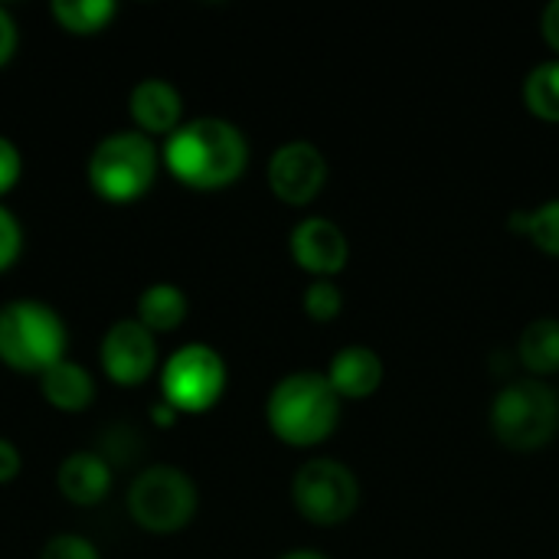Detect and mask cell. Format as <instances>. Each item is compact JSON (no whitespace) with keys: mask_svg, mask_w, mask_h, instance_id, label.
<instances>
[{"mask_svg":"<svg viewBox=\"0 0 559 559\" xmlns=\"http://www.w3.org/2000/svg\"><path fill=\"white\" fill-rule=\"evenodd\" d=\"M128 111L144 138H170L183 124V95L167 79H141L128 95Z\"/></svg>","mask_w":559,"mask_h":559,"instance_id":"12","label":"cell"},{"mask_svg":"<svg viewBox=\"0 0 559 559\" xmlns=\"http://www.w3.org/2000/svg\"><path fill=\"white\" fill-rule=\"evenodd\" d=\"M20 177H23V154L10 138L0 134V200L20 183Z\"/></svg>","mask_w":559,"mask_h":559,"instance_id":"24","label":"cell"},{"mask_svg":"<svg viewBox=\"0 0 559 559\" xmlns=\"http://www.w3.org/2000/svg\"><path fill=\"white\" fill-rule=\"evenodd\" d=\"M324 377L331 390L341 396V403H360V400H370L383 386V360L377 350L364 344H350L331 357Z\"/></svg>","mask_w":559,"mask_h":559,"instance_id":"13","label":"cell"},{"mask_svg":"<svg viewBox=\"0 0 559 559\" xmlns=\"http://www.w3.org/2000/svg\"><path fill=\"white\" fill-rule=\"evenodd\" d=\"M111 462L102 452H72L56 472L59 495L75 508H95L111 495Z\"/></svg>","mask_w":559,"mask_h":559,"instance_id":"14","label":"cell"},{"mask_svg":"<svg viewBox=\"0 0 559 559\" xmlns=\"http://www.w3.org/2000/svg\"><path fill=\"white\" fill-rule=\"evenodd\" d=\"M491 432L511 452H540L559 432V396L547 380H514L491 403Z\"/></svg>","mask_w":559,"mask_h":559,"instance_id":"4","label":"cell"},{"mask_svg":"<svg viewBox=\"0 0 559 559\" xmlns=\"http://www.w3.org/2000/svg\"><path fill=\"white\" fill-rule=\"evenodd\" d=\"M226 360L210 344H183L160 367V400L180 416L213 409L226 393Z\"/></svg>","mask_w":559,"mask_h":559,"instance_id":"7","label":"cell"},{"mask_svg":"<svg viewBox=\"0 0 559 559\" xmlns=\"http://www.w3.org/2000/svg\"><path fill=\"white\" fill-rule=\"evenodd\" d=\"M151 419H154V423H157L160 429H167V426H174V419H180V413H177L174 406H167V403L160 400V403H157V406L151 409Z\"/></svg>","mask_w":559,"mask_h":559,"instance_id":"28","label":"cell"},{"mask_svg":"<svg viewBox=\"0 0 559 559\" xmlns=\"http://www.w3.org/2000/svg\"><path fill=\"white\" fill-rule=\"evenodd\" d=\"M39 380V393L43 400L59 409V413H82L88 409V403L95 400V380L92 373L75 364V360H59L56 367H49Z\"/></svg>","mask_w":559,"mask_h":559,"instance_id":"15","label":"cell"},{"mask_svg":"<svg viewBox=\"0 0 559 559\" xmlns=\"http://www.w3.org/2000/svg\"><path fill=\"white\" fill-rule=\"evenodd\" d=\"M301 308L311 321L328 324L344 311V292L334 285V278H314L301 295Z\"/></svg>","mask_w":559,"mask_h":559,"instance_id":"21","label":"cell"},{"mask_svg":"<svg viewBox=\"0 0 559 559\" xmlns=\"http://www.w3.org/2000/svg\"><path fill=\"white\" fill-rule=\"evenodd\" d=\"M160 164L187 190L216 193L233 187L246 174L249 141L226 118H193L183 121L170 138H164Z\"/></svg>","mask_w":559,"mask_h":559,"instance_id":"1","label":"cell"},{"mask_svg":"<svg viewBox=\"0 0 559 559\" xmlns=\"http://www.w3.org/2000/svg\"><path fill=\"white\" fill-rule=\"evenodd\" d=\"M292 504L314 527H341L360 504V481L337 459H311L292 478Z\"/></svg>","mask_w":559,"mask_h":559,"instance_id":"8","label":"cell"},{"mask_svg":"<svg viewBox=\"0 0 559 559\" xmlns=\"http://www.w3.org/2000/svg\"><path fill=\"white\" fill-rule=\"evenodd\" d=\"M16 43H20V33H16V20L10 16L7 7H0V69L13 59L16 52Z\"/></svg>","mask_w":559,"mask_h":559,"instance_id":"25","label":"cell"},{"mask_svg":"<svg viewBox=\"0 0 559 559\" xmlns=\"http://www.w3.org/2000/svg\"><path fill=\"white\" fill-rule=\"evenodd\" d=\"M66 324L56 308L36 298L0 305V364L13 373L43 377L66 360Z\"/></svg>","mask_w":559,"mask_h":559,"instance_id":"3","label":"cell"},{"mask_svg":"<svg viewBox=\"0 0 559 559\" xmlns=\"http://www.w3.org/2000/svg\"><path fill=\"white\" fill-rule=\"evenodd\" d=\"M265 177L285 206H308L328 183V157L311 141H288L269 157Z\"/></svg>","mask_w":559,"mask_h":559,"instance_id":"10","label":"cell"},{"mask_svg":"<svg viewBox=\"0 0 559 559\" xmlns=\"http://www.w3.org/2000/svg\"><path fill=\"white\" fill-rule=\"evenodd\" d=\"M200 495L193 478L174 465H151L128 488V514L147 534H177L197 514Z\"/></svg>","mask_w":559,"mask_h":559,"instance_id":"6","label":"cell"},{"mask_svg":"<svg viewBox=\"0 0 559 559\" xmlns=\"http://www.w3.org/2000/svg\"><path fill=\"white\" fill-rule=\"evenodd\" d=\"M39 559H102L98 547L82 534H56L46 540Z\"/></svg>","mask_w":559,"mask_h":559,"instance_id":"22","label":"cell"},{"mask_svg":"<svg viewBox=\"0 0 559 559\" xmlns=\"http://www.w3.org/2000/svg\"><path fill=\"white\" fill-rule=\"evenodd\" d=\"M288 252L292 262L311 278H334L350 262V239L334 219L305 216L288 236Z\"/></svg>","mask_w":559,"mask_h":559,"instance_id":"11","label":"cell"},{"mask_svg":"<svg viewBox=\"0 0 559 559\" xmlns=\"http://www.w3.org/2000/svg\"><path fill=\"white\" fill-rule=\"evenodd\" d=\"M23 468V459H20V449L0 436V485H10Z\"/></svg>","mask_w":559,"mask_h":559,"instance_id":"26","label":"cell"},{"mask_svg":"<svg viewBox=\"0 0 559 559\" xmlns=\"http://www.w3.org/2000/svg\"><path fill=\"white\" fill-rule=\"evenodd\" d=\"M341 396L324 373L298 370L282 377L265 400V423L282 445L314 449L328 442L341 423Z\"/></svg>","mask_w":559,"mask_h":559,"instance_id":"2","label":"cell"},{"mask_svg":"<svg viewBox=\"0 0 559 559\" xmlns=\"http://www.w3.org/2000/svg\"><path fill=\"white\" fill-rule=\"evenodd\" d=\"M278 559H328L321 550H311V547H298V550H288V554H282Z\"/></svg>","mask_w":559,"mask_h":559,"instance_id":"29","label":"cell"},{"mask_svg":"<svg viewBox=\"0 0 559 559\" xmlns=\"http://www.w3.org/2000/svg\"><path fill=\"white\" fill-rule=\"evenodd\" d=\"M540 33H544L547 46L557 52L559 59V0L547 3V10H544V16H540Z\"/></svg>","mask_w":559,"mask_h":559,"instance_id":"27","label":"cell"},{"mask_svg":"<svg viewBox=\"0 0 559 559\" xmlns=\"http://www.w3.org/2000/svg\"><path fill=\"white\" fill-rule=\"evenodd\" d=\"M98 364L115 386H141L157 370V337L138 318H121L105 331Z\"/></svg>","mask_w":559,"mask_h":559,"instance_id":"9","label":"cell"},{"mask_svg":"<svg viewBox=\"0 0 559 559\" xmlns=\"http://www.w3.org/2000/svg\"><path fill=\"white\" fill-rule=\"evenodd\" d=\"M23 252V226L20 219L0 203V272L13 269V262Z\"/></svg>","mask_w":559,"mask_h":559,"instance_id":"23","label":"cell"},{"mask_svg":"<svg viewBox=\"0 0 559 559\" xmlns=\"http://www.w3.org/2000/svg\"><path fill=\"white\" fill-rule=\"evenodd\" d=\"M518 357L534 380H547L559 373V318L547 314L531 321L518 341Z\"/></svg>","mask_w":559,"mask_h":559,"instance_id":"17","label":"cell"},{"mask_svg":"<svg viewBox=\"0 0 559 559\" xmlns=\"http://www.w3.org/2000/svg\"><path fill=\"white\" fill-rule=\"evenodd\" d=\"M49 13L59 23V29L72 36H95L115 20L118 7L115 0H52Z\"/></svg>","mask_w":559,"mask_h":559,"instance_id":"18","label":"cell"},{"mask_svg":"<svg viewBox=\"0 0 559 559\" xmlns=\"http://www.w3.org/2000/svg\"><path fill=\"white\" fill-rule=\"evenodd\" d=\"M187 311H190V301L183 295L180 285L174 282H154L141 292L138 298V321L157 337V334H170L177 331L183 321H187Z\"/></svg>","mask_w":559,"mask_h":559,"instance_id":"16","label":"cell"},{"mask_svg":"<svg viewBox=\"0 0 559 559\" xmlns=\"http://www.w3.org/2000/svg\"><path fill=\"white\" fill-rule=\"evenodd\" d=\"M511 226L521 229V236H527L544 255L559 259V197L547 200L534 210H524L511 219Z\"/></svg>","mask_w":559,"mask_h":559,"instance_id":"20","label":"cell"},{"mask_svg":"<svg viewBox=\"0 0 559 559\" xmlns=\"http://www.w3.org/2000/svg\"><path fill=\"white\" fill-rule=\"evenodd\" d=\"M160 170V151L141 131H115L88 154V187L105 203L141 200Z\"/></svg>","mask_w":559,"mask_h":559,"instance_id":"5","label":"cell"},{"mask_svg":"<svg viewBox=\"0 0 559 559\" xmlns=\"http://www.w3.org/2000/svg\"><path fill=\"white\" fill-rule=\"evenodd\" d=\"M524 108L540 118V121H550L559 124V59H544L537 62L527 75H524Z\"/></svg>","mask_w":559,"mask_h":559,"instance_id":"19","label":"cell"}]
</instances>
